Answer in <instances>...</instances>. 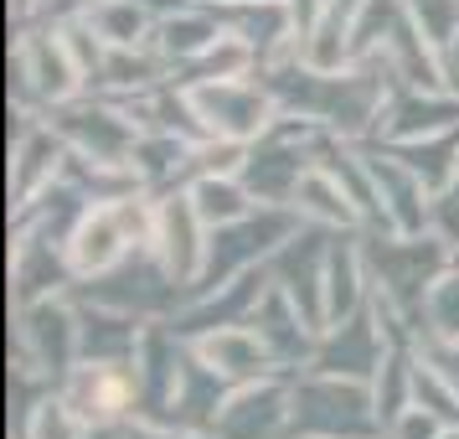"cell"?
<instances>
[{"label": "cell", "mask_w": 459, "mask_h": 439, "mask_svg": "<svg viewBox=\"0 0 459 439\" xmlns=\"http://www.w3.org/2000/svg\"><path fill=\"white\" fill-rule=\"evenodd\" d=\"M207 223H202V212L191 202V191H176V197H160L155 202V233H150V249L160 253V264H166L181 285H196V274L207 264Z\"/></svg>", "instance_id": "cell-9"}, {"label": "cell", "mask_w": 459, "mask_h": 439, "mask_svg": "<svg viewBox=\"0 0 459 439\" xmlns=\"http://www.w3.org/2000/svg\"><path fill=\"white\" fill-rule=\"evenodd\" d=\"M83 22L108 47H150V37H155V16L140 0H93V5H83Z\"/></svg>", "instance_id": "cell-17"}, {"label": "cell", "mask_w": 459, "mask_h": 439, "mask_svg": "<svg viewBox=\"0 0 459 439\" xmlns=\"http://www.w3.org/2000/svg\"><path fill=\"white\" fill-rule=\"evenodd\" d=\"M47 125L67 140V150H78L88 161H125L140 140V129L129 119L125 104H88V99H67V104H52V119Z\"/></svg>", "instance_id": "cell-6"}, {"label": "cell", "mask_w": 459, "mask_h": 439, "mask_svg": "<svg viewBox=\"0 0 459 439\" xmlns=\"http://www.w3.org/2000/svg\"><path fill=\"white\" fill-rule=\"evenodd\" d=\"M299 228H305V217H299L294 207H273V202H258L248 217L212 228V238H207V264H202V274H196L191 294H207V290H217V285L238 279L243 269L269 264L273 253L284 249V243H290ZM191 294H186V300H191Z\"/></svg>", "instance_id": "cell-3"}, {"label": "cell", "mask_w": 459, "mask_h": 439, "mask_svg": "<svg viewBox=\"0 0 459 439\" xmlns=\"http://www.w3.org/2000/svg\"><path fill=\"white\" fill-rule=\"evenodd\" d=\"M423 341H459V259L438 274L423 300Z\"/></svg>", "instance_id": "cell-18"}, {"label": "cell", "mask_w": 459, "mask_h": 439, "mask_svg": "<svg viewBox=\"0 0 459 439\" xmlns=\"http://www.w3.org/2000/svg\"><path fill=\"white\" fill-rule=\"evenodd\" d=\"M361 259L372 274V294L393 305L413 336H423V300L434 290V279L455 264V243H444L438 233H393V238H361Z\"/></svg>", "instance_id": "cell-1"}, {"label": "cell", "mask_w": 459, "mask_h": 439, "mask_svg": "<svg viewBox=\"0 0 459 439\" xmlns=\"http://www.w3.org/2000/svg\"><path fill=\"white\" fill-rule=\"evenodd\" d=\"M290 207L299 212L305 223H320V228H356V223H361V212H356V202L346 197V187H341L320 161L305 171V181H299Z\"/></svg>", "instance_id": "cell-14"}, {"label": "cell", "mask_w": 459, "mask_h": 439, "mask_svg": "<svg viewBox=\"0 0 459 439\" xmlns=\"http://www.w3.org/2000/svg\"><path fill=\"white\" fill-rule=\"evenodd\" d=\"M387 352H393V341L382 331L377 305L367 300V305L356 315H346L341 326H325V331H320V347H315V356H310V373H335V377H361V382H372Z\"/></svg>", "instance_id": "cell-7"}, {"label": "cell", "mask_w": 459, "mask_h": 439, "mask_svg": "<svg viewBox=\"0 0 459 439\" xmlns=\"http://www.w3.org/2000/svg\"><path fill=\"white\" fill-rule=\"evenodd\" d=\"M191 352L202 356L207 367H217V373L228 377L232 388H243V382H258V377L284 373V367L273 362V352L264 347V336L253 331L248 320H243V326H222V331L196 336V341H191Z\"/></svg>", "instance_id": "cell-12"}, {"label": "cell", "mask_w": 459, "mask_h": 439, "mask_svg": "<svg viewBox=\"0 0 459 439\" xmlns=\"http://www.w3.org/2000/svg\"><path fill=\"white\" fill-rule=\"evenodd\" d=\"M83 439H125V435H114V424H88Z\"/></svg>", "instance_id": "cell-21"}, {"label": "cell", "mask_w": 459, "mask_h": 439, "mask_svg": "<svg viewBox=\"0 0 459 439\" xmlns=\"http://www.w3.org/2000/svg\"><path fill=\"white\" fill-rule=\"evenodd\" d=\"M83 356V336H78V305L67 300H31L22 305V362L52 382L67 377Z\"/></svg>", "instance_id": "cell-5"}, {"label": "cell", "mask_w": 459, "mask_h": 439, "mask_svg": "<svg viewBox=\"0 0 459 439\" xmlns=\"http://www.w3.org/2000/svg\"><path fill=\"white\" fill-rule=\"evenodd\" d=\"M248 326L264 336V347L273 352V362H279L284 373H290L294 362L310 367L315 347H320V326L299 311V300H294L284 285H269V290H264V300H258V311H253Z\"/></svg>", "instance_id": "cell-11"}, {"label": "cell", "mask_w": 459, "mask_h": 439, "mask_svg": "<svg viewBox=\"0 0 459 439\" xmlns=\"http://www.w3.org/2000/svg\"><path fill=\"white\" fill-rule=\"evenodd\" d=\"M279 429H290V388L273 373L232 388V398L212 424V439H273Z\"/></svg>", "instance_id": "cell-10"}, {"label": "cell", "mask_w": 459, "mask_h": 439, "mask_svg": "<svg viewBox=\"0 0 459 439\" xmlns=\"http://www.w3.org/2000/svg\"><path fill=\"white\" fill-rule=\"evenodd\" d=\"M429 233H438L444 243L459 249V171L429 197Z\"/></svg>", "instance_id": "cell-19"}, {"label": "cell", "mask_w": 459, "mask_h": 439, "mask_svg": "<svg viewBox=\"0 0 459 439\" xmlns=\"http://www.w3.org/2000/svg\"><path fill=\"white\" fill-rule=\"evenodd\" d=\"M444 83H449V93H459V31L455 42L444 47Z\"/></svg>", "instance_id": "cell-20"}, {"label": "cell", "mask_w": 459, "mask_h": 439, "mask_svg": "<svg viewBox=\"0 0 459 439\" xmlns=\"http://www.w3.org/2000/svg\"><path fill=\"white\" fill-rule=\"evenodd\" d=\"M290 429L305 439H372L382 435L372 382L310 373L290 382Z\"/></svg>", "instance_id": "cell-2"}, {"label": "cell", "mask_w": 459, "mask_h": 439, "mask_svg": "<svg viewBox=\"0 0 459 439\" xmlns=\"http://www.w3.org/2000/svg\"><path fill=\"white\" fill-rule=\"evenodd\" d=\"M341 5H346V11H351V5H356V0H341Z\"/></svg>", "instance_id": "cell-22"}, {"label": "cell", "mask_w": 459, "mask_h": 439, "mask_svg": "<svg viewBox=\"0 0 459 439\" xmlns=\"http://www.w3.org/2000/svg\"><path fill=\"white\" fill-rule=\"evenodd\" d=\"M387 150H393L429 191H438L459 171V125L444 129V135H423V140H397V145H387Z\"/></svg>", "instance_id": "cell-16"}, {"label": "cell", "mask_w": 459, "mask_h": 439, "mask_svg": "<svg viewBox=\"0 0 459 439\" xmlns=\"http://www.w3.org/2000/svg\"><path fill=\"white\" fill-rule=\"evenodd\" d=\"M191 202L202 212V223L207 228H222V223H238V217H248L258 207V197L248 191V181L238 176V171H217V176H196L191 181Z\"/></svg>", "instance_id": "cell-15"}, {"label": "cell", "mask_w": 459, "mask_h": 439, "mask_svg": "<svg viewBox=\"0 0 459 439\" xmlns=\"http://www.w3.org/2000/svg\"><path fill=\"white\" fill-rule=\"evenodd\" d=\"M222 37V16L212 11V5H186V11H176V16H160L155 22V52L166 57V63H191V57H202L212 42Z\"/></svg>", "instance_id": "cell-13"}, {"label": "cell", "mask_w": 459, "mask_h": 439, "mask_svg": "<svg viewBox=\"0 0 459 439\" xmlns=\"http://www.w3.org/2000/svg\"><path fill=\"white\" fill-rule=\"evenodd\" d=\"M57 398L83 424H119L125 414H140L134 362H78L63 377V393Z\"/></svg>", "instance_id": "cell-8"}, {"label": "cell", "mask_w": 459, "mask_h": 439, "mask_svg": "<svg viewBox=\"0 0 459 439\" xmlns=\"http://www.w3.org/2000/svg\"><path fill=\"white\" fill-rule=\"evenodd\" d=\"M196 114L207 119V129L217 140H238V145H248V140H264L273 129V119L284 114V109L273 104V93L264 83H248V78H228V83H196L186 88Z\"/></svg>", "instance_id": "cell-4"}]
</instances>
